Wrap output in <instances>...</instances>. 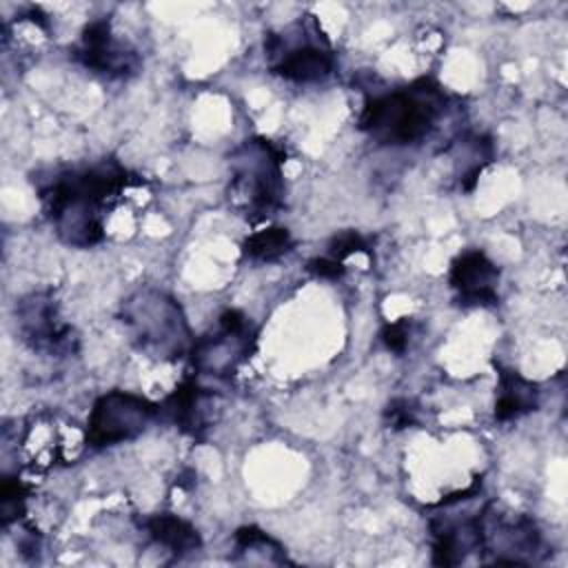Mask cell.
Wrapping results in <instances>:
<instances>
[{
	"mask_svg": "<svg viewBox=\"0 0 568 568\" xmlns=\"http://www.w3.org/2000/svg\"><path fill=\"white\" fill-rule=\"evenodd\" d=\"M138 182L120 162L100 160L84 169L58 173L40 189V197L60 240L87 248L104 237L102 215L106 202Z\"/></svg>",
	"mask_w": 568,
	"mask_h": 568,
	"instance_id": "6da1fadb",
	"label": "cell"
},
{
	"mask_svg": "<svg viewBox=\"0 0 568 568\" xmlns=\"http://www.w3.org/2000/svg\"><path fill=\"white\" fill-rule=\"evenodd\" d=\"M444 111V91L428 78L368 100L359 113V129L379 144L404 146L424 140Z\"/></svg>",
	"mask_w": 568,
	"mask_h": 568,
	"instance_id": "7a4b0ae2",
	"label": "cell"
},
{
	"mask_svg": "<svg viewBox=\"0 0 568 568\" xmlns=\"http://www.w3.org/2000/svg\"><path fill=\"white\" fill-rule=\"evenodd\" d=\"M120 315L135 346L151 357L180 359L193 346L182 306L162 291L133 293L122 302Z\"/></svg>",
	"mask_w": 568,
	"mask_h": 568,
	"instance_id": "3957f363",
	"label": "cell"
},
{
	"mask_svg": "<svg viewBox=\"0 0 568 568\" xmlns=\"http://www.w3.org/2000/svg\"><path fill=\"white\" fill-rule=\"evenodd\" d=\"M284 151L266 138H251L231 158V191L242 200L246 217L257 222L282 206Z\"/></svg>",
	"mask_w": 568,
	"mask_h": 568,
	"instance_id": "277c9868",
	"label": "cell"
},
{
	"mask_svg": "<svg viewBox=\"0 0 568 568\" xmlns=\"http://www.w3.org/2000/svg\"><path fill=\"white\" fill-rule=\"evenodd\" d=\"M257 331L237 308H226L217 317L215 331L202 335L191 346V364L197 373L229 377L255 351Z\"/></svg>",
	"mask_w": 568,
	"mask_h": 568,
	"instance_id": "5b68a950",
	"label": "cell"
},
{
	"mask_svg": "<svg viewBox=\"0 0 568 568\" xmlns=\"http://www.w3.org/2000/svg\"><path fill=\"white\" fill-rule=\"evenodd\" d=\"M158 417V404L126 390L100 395L87 419V444L95 450L135 439Z\"/></svg>",
	"mask_w": 568,
	"mask_h": 568,
	"instance_id": "8992f818",
	"label": "cell"
},
{
	"mask_svg": "<svg viewBox=\"0 0 568 568\" xmlns=\"http://www.w3.org/2000/svg\"><path fill=\"white\" fill-rule=\"evenodd\" d=\"M264 49L266 55L273 60V73L297 84L322 82L331 75L335 67V55L324 36L315 40L302 36V42H291L286 36L268 33L264 40Z\"/></svg>",
	"mask_w": 568,
	"mask_h": 568,
	"instance_id": "52a82bcc",
	"label": "cell"
},
{
	"mask_svg": "<svg viewBox=\"0 0 568 568\" xmlns=\"http://www.w3.org/2000/svg\"><path fill=\"white\" fill-rule=\"evenodd\" d=\"M73 58L82 67H87V69H91L95 73L113 75V78L133 75L138 71V67H140L138 53L113 38L111 24L104 18L91 20L82 29L80 44L75 47Z\"/></svg>",
	"mask_w": 568,
	"mask_h": 568,
	"instance_id": "ba28073f",
	"label": "cell"
},
{
	"mask_svg": "<svg viewBox=\"0 0 568 568\" xmlns=\"http://www.w3.org/2000/svg\"><path fill=\"white\" fill-rule=\"evenodd\" d=\"M18 328L33 351L62 353L71 351V326L58 317L55 302L49 293H31L18 304Z\"/></svg>",
	"mask_w": 568,
	"mask_h": 568,
	"instance_id": "9c48e42d",
	"label": "cell"
},
{
	"mask_svg": "<svg viewBox=\"0 0 568 568\" xmlns=\"http://www.w3.org/2000/svg\"><path fill=\"white\" fill-rule=\"evenodd\" d=\"M499 268L486 253L473 248L457 255L450 264V286L464 306H488L497 302Z\"/></svg>",
	"mask_w": 568,
	"mask_h": 568,
	"instance_id": "30bf717a",
	"label": "cell"
},
{
	"mask_svg": "<svg viewBox=\"0 0 568 568\" xmlns=\"http://www.w3.org/2000/svg\"><path fill=\"white\" fill-rule=\"evenodd\" d=\"M213 395L202 388L193 377H184L175 390L158 404V417L175 424L182 433L200 437L209 424L206 410L211 406Z\"/></svg>",
	"mask_w": 568,
	"mask_h": 568,
	"instance_id": "8fae6325",
	"label": "cell"
},
{
	"mask_svg": "<svg viewBox=\"0 0 568 568\" xmlns=\"http://www.w3.org/2000/svg\"><path fill=\"white\" fill-rule=\"evenodd\" d=\"M539 406V386L517 371L499 368V395L495 402V419L510 422Z\"/></svg>",
	"mask_w": 568,
	"mask_h": 568,
	"instance_id": "7c38bea8",
	"label": "cell"
},
{
	"mask_svg": "<svg viewBox=\"0 0 568 568\" xmlns=\"http://www.w3.org/2000/svg\"><path fill=\"white\" fill-rule=\"evenodd\" d=\"M144 526H146L149 537L155 544L164 546L175 557H184L189 552H195L202 546V537H200L197 528L191 521H186L178 515L158 513V515H151L144 521Z\"/></svg>",
	"mask_w": 568,
	"mask_h": 568,
	"instance_id": "4fadbf2b",
	"label": "cell"
},
{
	"mask_svg": "<svg viewBox=\"0 0 568 568\" xmlns=\"http://www.w3.org/2000/svg\"><path fill=\"white\" fill-rule=\"evenodd\" d=\"M293 248V237L284 226H268L248 235L242 244V253L255 262H273Z\"/></svg>",
	"mask_w": 568,
	"mask_h": 568,
	"instance_id": "5bb4252c",
	"label": "cell"
},
{
	"mask_svg": "<svg viewBox=\"0 0 568 568\" xmlns=\"http://www.w3.org/2000/svg\"><path fill=\"white\" fill-rule=\"evenodd\" d=\"M235 548H237V555H246V561H251L253 555H260L262 564H288L284 548L257 526L237 528Z\"/></svg>",
	"mask_w": 568,
	"mask_h": 568,
	"instance_id": "9a60e30c",
	"label": "cell"
},
{
	"mask_svg": "<svg viewBox=\"0 0 568 568\" xmlns=\"http://www.w3.org/2000/svg\"><path fill=\"white\" fill-rule=\"evenodd\" d=\"M29 488L16 479V477H2L0 484V519L2 526H9L24 513V501H27Z\"/></svg>",
	"mask_w": 568,
	"mask_h": 568,
	"instance_id": "2e32d148",
	"label": "cell"
},
{
	"mask_svg": "<svg viewBox=\"0 0 568 568\" xmlns=\"http://www.w3.org/2000/svg\"><path fill=\"white\" fill-rule=\"evenodd\" d=\"M364 251H368V244L357 231H344V233L335 235L328 244V257L339 260V262H344L353 253H364Z\"/></svg>",
	"mask_w": 568,
	"mask_h": 568,
	"instance_id": "e0dca14e",
	"label": "cell"
},
{
	"mask_svg": "<svg viewBox=\"0 0 568 568\" xmlns=\"http://www.w3.org/2000/svg\"><path fill=\"white\" fill-rule=\"evenodd\" d=\"M384 419L390 428L402 430V428H408V426L417 424V408H415L413 402H408L404 397H397V399L388 402V406L384 410Z\"/></svg>",
	"mask_w": 568,
	"mask_h": 568,
	"instance_id": "ac0fdd59",
	"label": "cell"
},
{
	"mask_svg": "<svg viewBox=\"0 0 568 568\" xmlns=\"http://www.w3.org/2000/svg\"><path fill=\"white\" fill-rule=\"evenodd\" d=\"M384 346L393 353H404L406 351V344H408V322L402 320V322H393V324H386L379 333Z\"/></svg>",
	"mask_w": 568,
	"mask_h": 568,
	"instance_id": "d6986e66",
	"label": "cell"
},
{
	"mask_svg": "<svg viewBox=\"0 0 568 568\" xmlns=\"http://www.w3.org/2000/svg\"><path fill=\"white\" fill-rule=\"evenodd\" d=\"M306 271L313 273L315 277H322V280H339V277L346 273L344 264H342L339 260L328 257V255H324V257H313V260L306 264Z\"/></svg>",
	"mask_w": 568,
	"mask_h": 568,
	"instance_id": "ffe728a7",
	"label": "cell"
}]
</instances>
